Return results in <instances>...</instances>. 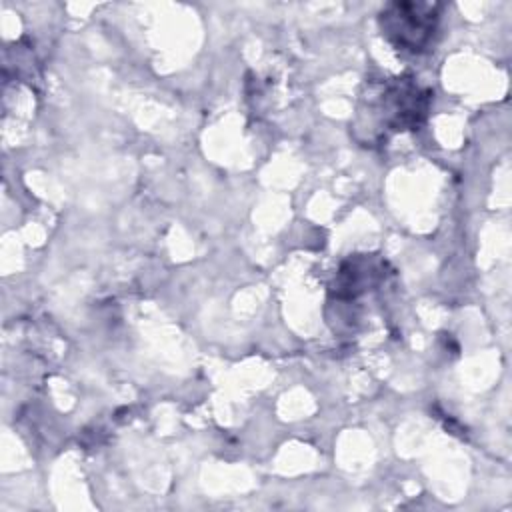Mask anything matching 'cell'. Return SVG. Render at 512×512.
Returning <instances> with one entry per match:
<instances>
[{
  "mask_svg": "<svg viewBox=\"0 0 512 512\" xmlns=\"http://www.w3.org/2000/svg\"><path fill=\"white\" fill-rule=\"evenodd\" d=\"M382 278H384L382 260H376L372 256H352L346 262H342L332 286V294L338 300L350 302L366 294L374 286H378Z\"/></svg>",
  "mask_w": 512,
  "mask_h": 512,
  "instance_id": "obj_3",
  "label": "cell"
},
{
  "mask_svg": "<svg viewBox=\"0 0 512 512\" xmlns=\"http://www.w3.org/2000/svg\"><path fill=\"white\" fill-rule=\"evenodd\" d=\"M432 92L416 82L412 76L394 78L384 84L372 104L378 112V122L388 132L416 130L428 116Z\"/></svg>",
  "mask_w": 512,
  "mask_h": 512,
  "instance_id": "obj_2",
  "label": "cell"
},
{
  "mask_svg": "<svg viewBox=\"0 0 512 512\" xmlns=\"http://www.w3.org/2000/svg\"><path fill=\"white\" fill-rule=\"evenodd\" d=\"M440 8L430 2H392L378 16L382 36L398 50L420 54L434 42Z\"/></svg>",
  "mask_w": 512,
  "mask_h": 512,
  "instance_id": "obj_1",
  "label": "cell"
}]
</instances>
